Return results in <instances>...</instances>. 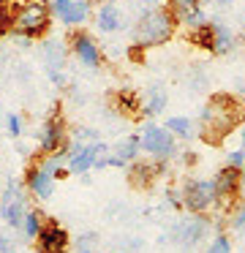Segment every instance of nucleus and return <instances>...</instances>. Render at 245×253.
Masks as SVG:
<instances>
[{
	"label": "nucleus",
	"mask_w": 245,
	"mask_h": 253,
	"mask_svg": "<svg viewBox=\"0 0 245 253\" xmlns=\"http://www.w3.org/2000/svg\"><path fill=\"white\" fill-rule=\"evenodd\" d=\"M245 126V101L234 93H212L199 115L201 142L221 147L234 128Z\"/></svg>",
	"instance_id": "nucleus-1"
},
{
	"label": "nucleus",
	"mask_w": 245,
	"mask_h": 253,
	"mask_svg": "<svg viewBox=\"0 0 245 253\" xmlns=\"http://www.w3.org/2000/svg\"><path fill=\"white\" fill-rule=\"evenodd\" d=\"M52 28L49 0H11V33L22 39H41Z\"/></svg>",
	"instance_id": "nucleus-2"
},
{
	"label": "nucleus",
	"mask_w": 245,
	"mask_h": 253,
	"mask_svg": "<svg viewBox=\"0 0 245 253\" xmlns=\"http://www.w3.org/2000/svg\"><path fill=\"white\" fill-rule=\"evenodd\" d=\"M177 30V19L169 11L166 6L155 8V11H147L142 17H136L134 22V44L139 49H150V46H161Z\"/></svg>",
	"instance_id": "nucleus-3"
},
{
	"label": "nucleus",
	"mask_w": 245,
	"mask_h": 253,
	"mask_svg": "<svg viewBox=\"0 0 245 253\" xmlns=\"http://www.w3.org/2000/svg\"><path fill=\"white\" fill-rule=\"evenodd\" d=\"M71 153V139H68V123H65L60 106H54L49 112V117L44 120L41 133H38V158L41 155H65Z\"/></svg>",
	"instance_id": "nucleus-4"
},
{
	"label": "nucleus",
	"mask_w": 245,
	"mask_h": 253,
	"mask_svg": "<svg viewBox=\"0 0 245 253\" xmlns=\"http://www.w3.org/2000/svg\"><path fill=\"white\" fill-rule=\"evenodd\" d=\"M106 155H109V144H103L101 139L98 142H87L71 144V153L65 158V169L68 174H85L90 169H103L106 166Z\"/></svg>",
	"instance_id": "nucleus-5"
},
{
	"label": "nucleus",
	"mask_w": 245,
	"mask_h": 253,
	"mask_svg": "<svg viewBox=\"0 0 245 253\" xmlns=\"http://www.w3.org/2000/svg\"><path fill=\"white\" fill-rule=\"evenodd\" d=\"M139 147H142V153H147L150 158L166 164V161L177 153V139H174L166 128L155 126V123H147L139 133Z\"/></svg>",
	"instance_id": "nucleus-6"
},
{
	"label": "nucleus",
	"mask_w": 245,
	"mask_h": 253,
	"mask_svg": "<svg viewBox=\"0 0 245 253\" xmlns=\"http://www.w3.org/2000/svg\"><path fill=\"white\" fill-rule=\"evenodd\" d=\"M180 204H183L188 212L194 215H204L215 207V188H212V180H191L183 182V191H180Z\"/></svg>",
	"instance_id": "nucleus-7"
},
{
	"label": "nucleus",
	"mask_w": 245,
	"mask_h": 253,
	"mask_svg": "<svg viewBox=\"0 0 245 253\" xmlns=\"http://www.w3.org/2000/svg\"><path fill=\"white\" fill-rule=\"evenodd\" d=\"M240 185H243V169L234 166H223L215 177H212V188H215V204L218 207H234L240 199Z\"/></svg>",
	"instance_id": "nucleus-8"
},
{
	"label": "nucleus",
	"mask_w": 245,
	"mask_h": 253,
	"mask_svg": "<svg viewBox=\"0 0 245 253\" xmlns=\"http://www.w3.org/2000/svg\"><path fill=\"white\" fill-rule=\"evenodd\" d=\"M49 11L65 28H82L93 17L90 0H49Z\"/></svg>",
	"instance_id": "nucleus-9"
},
{
	"label": "nucleus",
	"mask_w": 245,
	"mask_h": 253,
	"mask_svg": "<svg viewBox=\"0 0 245 253\" xmlns=\"http://www.w3.org/2000/svg\"><path fill=\"white\" fill-rule=\"evenodd\" d=\"M68 49L74 52V57L82 63V66L87 68H101L103 66V55H101V46L96 44V39H93L87 30H74V33L68 36Z\"/></svg>",
	"instance_id": "nucleus-10"
},
{
	"label": "nucleus",
	"mask_w": 245,
	"mask_h": 253,
	"mask_svg": "<svg viewBox=\"0 0 245 253\" xmlns=\"http://www.w3.org/2000/svg\"><path fill=\"white\" fill-rule=\"evenodd\" d=\"M36 248L38 253H68L71 237L65 231V226H60L54 218H47L41 234L36 237Z\"/></svg>",
	"instance_id": "nucleus-11"
},
{
	"label": "nucleus",
	"mask_w": 245,
	"mask_h": 253,
	"mask_svg": "<svg viewBox=\"0 0 245 253\" xmlns=\"http://www.w3.org/2000/svg\"><path fill=\"white\" fill-rule=\"evenodd\" d=\"M27 207H25V196H22V191L14 185V182H8L3 191V196H0V215H3V220L8 226H14V229H22V218H25Z\"/></svg>",
	"instance_id": "nucleus-12"
},
{
	"label": "nucleus",
	"mask_w": 245,
	"mask_h": 253,
	"mask_svg": "<svg viewBox=\"0 0 245 253\" xmlns=\"http://www.w3.org/2000/svg\"><path fill=\"white\" fill-rule=\"evenodd\" d=\"M25 188L36 199H49L54 193V174L49 169H44L38 161H33L25 171Z\"/></svg>",
	"instance_id": "nucleus-13"
},
{
	"label": "nucleus",
	"mask_w": 245,
	"mask_h": 253,
	"mask_svg": "<svg viewBox=\"0 0 245 253\" xmlns=\"http://www.w3.org/2000/svg\"><path fill=\"white\" fill-rule=\"evenodd\" d=\"M161 171H163L161 161H155V158L152 161H139L136 158L134 164L128 166V182H131V188H136V191H147V188L158 180Z\"/></svg>",
	"instance_id": "nucleus-14"
},
{
	"label": "nucleus",
	"mask_w": 245,
	"mask_h": 253,
	"mask_svg": "<svg viewBox=\"0 0 245 253\" xmlns=\"http://www.w3.org/2000/svg\"><path fill=\"white\" fill-rule=\"evenodd\" d=\"M44 52V66H47V74L54 84H63V68H65V55H68V46L63 41H47L41 46Z\"/></svg>",
	"instance_id": "nucleus-15"
},
{
	"label": "nucleus",
	"mask_w": 245,
	"mask_h": 253,
	"mask_svg": "<svg viewBox=\"0 0 245 253\" xmlns=\"http://www.w3.org/2000/svg\"><path fill=\"white\" fill-rule=\"evenodd\" d=\"M142 147H139V133L136 136H125L123 142H117L114 147H109V155H106V166H117V169H123V166L134 164L136 158H139Z\"/></svg>",
	"instance_id": "nucleus-16"
},
{
	"label": "nucleus",
	"mask_w": 245,
	"mask_h": 253,
	"mask_svg": "<svg viewBox=\"0 0 245 253\" xmlns=\"http://www.w3.org/2000/svg\"><path fill=\"white\" fill-rule=\"evenodd\" d=\"M93 19H96V28L101 33H117V30L125 28V14L120 11L117 3H101L93 11Z\"/></svg>",
	"instance_id": "nucleus-17"
},
{
	"label": "nucleus",
	"mask_w": 245,
	"mask_h": 253,
	"mask_svg": "<svg viewBox=\"0 0 245 253\" xmlns=\"http://www.w3.org/2000/svg\"><path fill=\"white\" fill-rule=\"evenodd\" d=\"M207 226H210V220H207L204 215H194V212H191L188 218L177 226V240L183 242L185 248L199 245V240L207 234Z\"/></svg>",
	"instance_id": "nucleus-18"
},
{
	"label": "nucleus",
	"mask_w": 245,
	"mask_h": 253,
	"mask_svg": "<svg viewBox=\"0 0 245 253\" xmlns=\"http://www.w3.org/2000/svg\"><path fill=\"white\" fill-rule=\"evenodd\" d=\"M210 22V30H212V55L215 57H223V55H229L232 52V46H234V33H232V28H229L223 19H207Z\"/></svg>",
	"instance_id": "nucleus-19"
},
{
	"label": "nucleus",
	"mask_w": 245,
	"mask_h": 253,
	"mask_svg": "<svg viewBox=\"0 0 245 253\" xmlns=\"http://www.w3.org/2000/svg\"><path fill=\"white\" fill-rule=\"evenodd\" d=\"M169 104V93L161 84H150L145 90V101H142V115L145 117H158Z\"/></svg>",
	"instance_id": "nucleus-20"
},
{
	"label": "nucleus",
	"mask_w": 245,
	"mask_h": 253,
	"mask_svg": "<svg viewBox=\"0 0 245 253\" xmlns=\"http://www.w3.org/2000/svg\"><path fill=\"white\" fill-rule=\"evenodd\" d=\"M112 109H117V115L128 117V120H139L142 117V98L134 90H120V93H114Z\"/></svg>",
	"instance_id": "nucleus-21"
},
{
	"label": "nucleus",
	"mask_w": 245,
	"mask_h": 253,
	"mask_svg": "<svg viewBox=\"0 0 245 253\" xmlns=\"http://www.w3.org/2000/svg\"><path fill=\"white\" fill-rule=\"evenodd\" d=\"M163 128H166V131L172 133L174 139H191V136L196 133L194 120H191V117H180V115H177V117H169Z\"/></svg>",
	"instance_id": "nucleus-22"
},
{
	"label": "nucleus",
	"mask_w": 245,
	"mask_h": 253,
	"mask_svg": "<svg viewBox=\"0 0 245 253\" xmlns=\"http://www.w3.org/2000/svg\"><path fill=\"white\" fill-rule=\"evenodd\" d=\"M44 223H47V215H44L41 210H27L25 218H22V231H25L27 240H36V237L41 234Z\"/></svg>",
	"instance_id": "nucleus-23"
},
{
	"label": "nucleus",
	"mask_w": 245,
	"mask_h": 253,
	"mask_svg": "<svg viewBox=\"0 0 245 253\" xmlns=\"http://www.w3.org/2000/svg\"><path fill=\"white\" fill-rule=\"evenodd\" d=\"M166 8L174 14V19H183V17H188L191 11H196V8H201V3L199 0H166Z\"/></svg>",
	"instance_id": "nucleus-24"
},
{
	"label": "nucleus",
	"mask_w": 245,
	"mask_h": 253,
	"mask_svg": "<svg viewBox=\"0 0 245 253\" xmlns=\"http://www.w3.org/2000/svg\"><path fill=\"white\" fill-rule=\"evenodd\" d=\"M188 41L210 52V49H212V30H210V22L201 25V28H196V30H188Z\"/></svg>",
	"instance_id": "nucleus-25"
},
{
	"label": "nucleus",
	"mask_w": 245,
	"mask_h": 253,
	"mask_svg": "<svg viewBox=\"0 0 245 253\" xmlns=\"http://www.w3.org/2000/svg\"><path fill=\"white\" fill-rule=\"evenodd\" d=\"M166 0H128V6H131V11L136 14V17H142V14H147V11H155V8H161Z\"/></svg>",
	"instance_id": "nucleus-26"
},
{
	"label": "nucleus",
	"mask_w": 245,
	"mask_h": 253,
	"mask_svg": "<svg viewBox=\"0 0 245 253\" xmlns=\"http://www.w3.org/2000/svg\"><path fill=\"white\" fill-rule=\"evenodd\" d=\"M207 84H210V77L204 74V68L196 66L194 71H191V79H188V87L194 90V93H199V90H204Z\"/></svg>",
	"instance_id": "nucleus-27"
},
{
	"label": "nucleus",
	"mask_w": 245,
	"mask_h": 253,
	"mask_svg": "<svg viewBox=\"0 0 245 253\" xmlns=\"http://www.w3.org/2000/svg\"><path fill=\"white\" fill-rule=\"evenodd\" d=\"M204 253H232V242H229V237L226 234H218L215 240L207 245V251Z\"/></svg>",
	"instance_id": "nucleus-28"
},
{
	"label": "nucleus",
	"mask_w": 245,
	"mask_h": 253,
	"mask_svg": "<svg viewBox=\"0 0 245 253\" xmlns=\"http://www.w3.org/2000/svg\"><path fill=\"white\" fill-rule=\"evenodd\" d=\"M226 166H234V169H245V147H237L226 155Z\"/></svg>",
	"instance_id": "nucleus-29"
},
{
	"label": "nucleus",
	"mask_w": 245,
	"mask_h": 253,
	"mask_svg": "<svg viewBox=\"0 0 245 253\" xmlns=\"http://www.w3.org/2000/svg\"><path fill=\"white\" fill-rule=\"evenodd\" d=\"M5 128H8L11 136H22V117L16 115V112H11V115L5 117Z\"/></svg>",
	"instance_id": "nucleus-30"
},
{
	"label": "nucleus",
	"mask_w": 245,
	"mask_h": 253,
	"mask_svg": "<svg viewBox=\"0 0 245 253\" xmlns=\"http://www.w3.org/2000/svg\"><path fill=\"white\" fill-rule=\"evenodd\" d=\"M8 33H11V11H5V14H0V39Z\"/></svg>",
	"instance_id": "nucleus-31"
},
{
	"label": "nucleus",
	"mask_w": 245,
	"mask_h": 253,
	"mask_svg": "<svg viewBox=\"0 0 245 253\" xmlns=\"http://www.w3.org/2000/svg\"><path fill=\"white\" fill-rule=\"evenodd\" d=\"M232 226H234V229H245V204L237 210V212H234V218H232Z\"/></svg>",
	"instance_id": "nucleus-32"
},
{
	"label": "nucleus",
	"mask_w": 245,
	"mask_h": 253,
	"mask_svg": "<svg viewBox=\"0 0 245 253\" xmlns=\"http://www.w3.org/2000/svg\"><path fill=\"white\" fill-rule=\"evenodd\" d=\"M232 6H234V0H215L212 3V8H218V11H229Z\"/></svg>",
	"instance_id": "nucleus-33"
},
{
	"label": "nucleus",
	"mask_w": 245,
	"mask_h": 253,
	"mask_svg": "<svg viewBox=\"0 0 245 253\" xmlns=\"http://www.w3.org/2000/svg\"><path fill=\"white\" fill-rule=\"evenodd\" d=\"M0 253H14V245H11L3 234H0Z\"/></svg>",
	"instance_id": "nucleus-34"
},
{
	"label": "nucleus",
	"mask_w": 245,
	"mask_h": 253,
	"mask_svg": "<svg viewBox=\"0 0 245 253\" xmlns=\"http://www.w3.org/2000/svg\"><path fill=\"white\" fill-rule=\"evenodd\" d=\"M11 11V0H0V14Z\"/></svg>",
	"instance_id": "nucleus-35"
},
{
	"label": "nucleus",
	"mask_w": 245,
	"mask_h": 253,
	"mask_svg": "<svg viewBox=\"0 0 245 253\" xmlns=\"http://www.w3.org/2000/svg\"><path fill=\"white\" fill-rule=\"evenodd\" d=\"M240 191H243V196H245V169H243V185H240Z\"/></svg>",
	"instance_id": "nucleus-36"
},
{
	"label": "nucleus",
	"mask_w": 245,
	"mask_h": 253,
	"mask_svg": "<svg viewBox=\"0 0 245 253\" xmlns=\"http://www.w3.org/2000/svg\"><path fill=\"white\" fill-rule=\"evenodd\" d=\"M90 3H98V6H101V3H114V0H90Z\"/></svg>",
	"instance_id": "nucleus-37"
},
{
	"label": "nucleus",
	"mask_w": 245,
	"mask_h": 253,
	"mask_svg": "<svg viewBox=\"0 0 245 253\" xmlns=\"http://www.w3.org/2000/svg\"><path fill=\"white\" fill-rule=\"evenodd\" d=\"M240 139H243V144H245V126H243V131H240Z\"/></svg>",
	"instance_id": "nucleus-38"
}]
</instances>
